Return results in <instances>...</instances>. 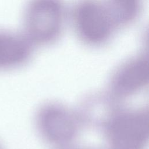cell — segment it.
I'll return each mask as SVG.
<instances>
[{
	"label": "cell",
	"instance_id": "7",
	"mask_svg": "<svg viewBox=\"0 0 149 149\" xmlns=\"http://www.w3.org/2000/svg\"><path fill=\"white\" fill-rule=\"evenodd\" d=\"M139 5V0H110L106 9L113 24H125L136 17Z\"/></svg>",
	"mask_w": 149,
	"mask_h": 149
},
{
	"label": "cell",
	"instance_id": "3",
	"mask_svg": "<svg viewBox=\"0 0 149 149\" xmlns=\"http://www.w3.org/2000/svg\"><path fill=\"white\" fill-rule=\"evenodd\" d=\"M148 119L144 114L128 113L118 117L111 127L114 149H142L147 141Z\"/></svg>",
	"mask_w": 149,
	"mask_h": 149
},
{
	"label": "cell",
	"instance_id": "1",
	"mask_svg": "<svg viewBox=\"0 0 149 149\" xmlns=\"http://www.w3.org/2000/svg\"><path fill=\"white\" fill-rule=\"evenodd\" d=\"M62 21L59 0H31L24 13L25 35L30 41H51L58 36Z\"/></svg>",
	"mask_w": 149,
	"mask_h": 149
},
{
	"label": "cell",
	"instance_id": "5",
	"mask_svg": "<svg viewBox=\"0 0 149 149\" xmlns=\"http://www.w3.org/2000/svg\"><path fill=\"white\" fill-rule=\"evenodd\" d=\"M41 127L51 140L62 142L70 139L74 132V126L70 117L59 109L45 111L41 117Z\"/></svg>",
	"mask_w": 149,
	"mask_h": 149
},
{
	"label": "cell",
	"instance_id": "8",
	"mask_svg": "<svg viewBox=\"0 0 149 149\" xmlns=\"http://www.w3.org/2000/svg\"><path fill=\"white\" fill-rule=\"evenodd\" d=\"M0 149H2V148L1 147V146H0Z\"/></svg>",
	"mask_w": 149,
	"mask_h": 149
},
{
	"label": "cell",
	"instance_id": "2",
	"mask_svg": "<svg viewBox=\"0 0 149 149\" xmlns=\"http://www.w3.org/2000/svg\"><path fill=\"white\" fill-rule=\"evenodd\" d=\"M76 23L80 36L92 44L105 41L111 33L113 24L107 9L91 1L84 2L79 6Z\"/></svg>",
	"mask_w": 149,
	"mask_h": 149
},
{
	"label": "cell",
	"instance_id": "4",
	"mask_svg": "<svg viewBox=\"0 0 149 149\" xmlns=\"http://www.w3.org/2000/svg\"><path fill=\"white\" fill-rule=\"evenodd\" d=\"M30 42L25 34L0 29V70L24 63L30 54Z\"/></svg>",
	"mask_w": 149,
	"mask_h": 149
},
{
	"label": "cell",
	"instance_id": "6",
	"mask_svg": "<svg viewBox=\"0 0 149 149\" xmlns=\"http://www.w3.org/2000/svg\"><path fill=\"white\" fill-rule=\"evenodd\" d=\"M148 79V62L137 60L127 66L117 77L115 87L120 94H130L145 85Z\"/></svg>",
	"mask_w": 149,
	"mask_h": 149
}]
</instances>
